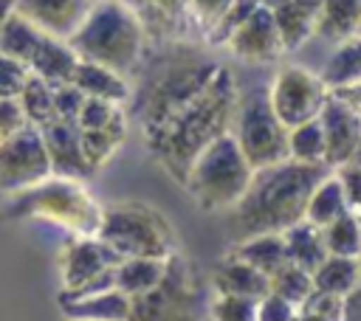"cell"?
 Returning a JSON list of instances; mask_svg holds the SVG:
<instances>
[{
	"instance_id": "cell-13",
	"label": "cell",
	"mask_w": 361,
	"mask_h": 321,
	"mask_svg": "<svg viewBox=\"0 0 361 321\" xmlns=\"http://www.w3.org/2000/svg\"><path fill=\"white\" fill-rule=\"evenodd\" d=\"M319 124L324 132V163L330 169L350 163L361 141V115L336 93H330L319 110Z\"/></svg>"
},
{
	"instance_id": "cell-26",
	"label": "cell",
	"mask_w": 361,
	"mask_h": 321,
	"mask_svg": "<svg viewBox=\"0 0 361 321\" xmlns=\"http://www.w3.org/2000/svg\"><path fill=\"white\" fill-rule=\"evenodd\" d=\"M347 211V194H344V186H341V177L330 169L310 191L307 197V206H305V220L324 228L327 222H333L336 217H341Z\"/></svg>"
},
{
	"instance_id": "cell-53",
	"label": "cell",
	"mask_w": 361,
	"mask_h": 321,
	"mask_svg": "<svg viewBox=\"0 0 361 321\" xmlns=\"http://www.w3.org/2000/svg\"><path fill=\"white\" fill-rule=\"evenodd\" d=\"M68 321H82V318H68Z\"/></svg>"
},
{
	"instance_id": "cell-1",
	"label": "cell",
	"mask_w": 361,
	"mask_h": 321,
	"mask_svg": "<svg viewBox=\"0 0 361 321\" xmlns=\"http://www.w3.org/2000/svg\"><path fill=\"white\" fill-rule=\"evenodd\" d=\"M223 65L203 45L169 37L147 56V62L133 70L138 73L135 87H130L133 115L144 135L155 132L180 107H186L220 70Z\"/></svg>"
},
{
	"instance_id": "cell-20",
	"label": "cell",
	"mask_w": 361,
	"mask_h": 321,
	"mask_svg": "<svg viewBox=\"0 0 361 321\" xmlns=\"http://www.w3.org/2000/svg\"><path fill=\"white\" fill-rule=\"evenodd\" d=\"M71 82L85 96L104 99V101H113V104H121V107L130 101V82H127L124 73H118L113 68H104V65L87 62V59H79L76 68H73Z\"/></svg>"
},
{
	"instance_id": "cell-8",
	"label": "cell",
	"mask_w": 361,
	"mask_h": 321,
	"mask_svg": "<svg viewBox=\"0 0 361 321\" xmlns=\"http://www.w3.org/2000/svg\"><path fill=\"white\" fill-rule=\"evenodd\" d=\"M203 282L197 268L178 251L166 256V270L155 287L130 296L127 321H200Z\"/></svg>"
},
{
	"instance_id": "cell-50",
	"label": "cell",
	"mask_w": 361,
	"mask_h": 321,
	"mask_svg": "<svg viewBox=\"0 0 361 321\" xmlns=\"http://www.w3.org/2000/svg\"><path fill=\"white\" fill-rule=\"evenodd\" d=\"M259 3H262V6H265V8H274V6H279V3H282V0H259Z\"/></svg>"
},
{
	"instance_id": "cell-41",
	"label": "cell",
	"mask_w": 361,
	"mask_h": 321,
	"mask_svg": "<svg viewBox=\"0 0 361 321\" xmlns=\"http://www.w3.org/2000/svg\"><path fill=\"white\" fill-rule=\"evenodd\" d=\"M28 68L17 59H11L8 54L0 51V99H17L25 79H28Z\"/></svg>"
},
{
	"instance_id": "cell-19",
	"label": "cell",
	"mask_w": 361,
	"mask_h": 321,
	"mask_svg": "<svg viewBox=\"0 0 361 321\" xmlns=\"http://www.w3.org/2000/svg\"><path fill=\"white\" fill-rule=\"evenodd\" d=\"M76 62H79V56H76V51L71 48L68 39L42 34V39H39V45L34 48V54H31V59H28L25 68H28L34 76H39V79H45L48 84L56 87V84L71 82Z\"/></svg>"
},
{
	"instance_id": "cell-47",
	"label": "cell",
	"mask_w": 361,
	"mask_h": 321,
	"mask_svg": "<svg viewBox=\"0 0 361 321\" xmlns=\"http://www.w3.org/2000/svg\"><path fill=\"white\" fill-rule=\"evenodd\" d=\"M341 321H361V282L353 293L344 296V318Z\"/></svg>"
},
{
	"instance_id": "cell-34",
	"label": "cell",
	"mask_w": 361,
	"mask_h": 321,
	"mask_svg": "<svg viewBox=\"0 0 361 321\" xmlns=\"http://www.w3.org/2000/svg\"><path fill=\"white\" fill-rule=\"evenodd\" d=\"M322 237H324L327 253L355 256L358 259V251H361V220L355 214L344 211L341 217H336L333 222H327L322 228Z\"/></svg>"
},
{
	"instance_id": "cell-30",
	"label": "cell",
	"mask_w": 361,
	"mask_h": 321,
	"mask_svg": "<svg viewBox=\"0 0 361 321\" xmlns=\"http://www.w3.org/2000/svg\"><path fill=\"white\" fill-rule=\"evenodd\" d=\"M319 76H322V82L330 90L333 87H341V84L361 82V34L347 37L333 51V56L327 59V65H324V70Z\"/></svg>"
},
{
	"instance_id": "cell-17",
	"label": "cell",
	"mask_w": 361,
	"mask_h": 321,
	"mask_svg": "<svg viewBox=\"0 0 361 321\" xmlns=\"http://www.w3.org/2000/svg\"><path fill=\"white\" fill-rule=\"evenodd\" d=\"M59 304L68 318H82V321H127L130 315V296L116 287L96 293H76V296L62 293Z\"/></svg>"
},
{
	"instance_id": "cell-3",
	"label": "cell",
	"mask_w": 361,
	"mask_h": 321,
	"mask_svg": "<svg viewBox=\"0 0 361 321\" xmlns=\"http://www.w3.org/2000/svg\"><path fill=\"white\" fill-rule=\"evenodd\" d=\"M234 107H237V84L231 70L223 65L214 73V79L186 107H180L155 132L144 135V144L152 152V158L178 183H183L197 152L209 146L217 135L231 130Z\"/></svg>"
},
{
	"instance_id": "cell-31",
	"label": "cell",
	"mask_w": 361,
	"mask_h": 321,
	"mask_svg": "<svg viewBox=\"0 0 361 321\" xmlns=\"http://www.w3.org/2000/svg\"><path fill=\"white\" fill-rule=\"evenodd\" d=\"M42 34H45V31H39V28H37L34 23H28L23 14L11 11V14L6 17L3 28H0V51L8 54L11 59L28 65V59H31L34 48L39 45Z\"/></svg>"
},
{
	"instance_id": "cell-35",
	"label": "cell",
	"mask_w": 361,
	"mask_h": 321,
	"mask_svg": "<svg viewBox=\"0 0 361 321\" xmlns=\"http://www.w3.org/2000/svg\"><path fill=\"white\" fill-rule=\"evenodd\" d=\"M271 290L296 307V304H302L313 293V276L305 268L285 265L276 276H271Z\"/></svg>"
},
{
	"instance_id": "cell-6",
	"label": "cell",
	"mask_w": 361,
	"mask_h": 321,
	"mask_svg": "<svg viewBox=\"0 0 361 321\" xmlns=\"http://www.w3.org/2000/svg\"><path fill=\"white\" fill-rule=\"evenodd\" d=\"M254 169L231 132L217 135L192 160L183 186L203 211H228L245 191Z\"/></svg>"
},
{
	"instance_id": "cell-51",
	"label": "cell",
	"mask_w": 361,
	"mask_h": 321,
	"mask_svg": "<svg viewBox=\"0 0 361 321\" xmlns=\"http://www.w3.org/2000/svg\"><path fill=\"white\" fill-rule=\"evenodd\" d=\"M355 34H361V17H358V28H355Z\"/></svg>"
},
{
	"instance_id": "cell-45",
	"label": "cell",
	"mask_w": 361,
	"mask_h": 321,
	"mask_svg": "<svg viewBox=\"0 0 361 321\" xmlns=\"http://www.w3.org/2000/svg\"><path fill=\"white\" fill-rule=\"evenodd\" d=\"M28 121L23 115V107L17 99H0V141L23 130Z\"/></svg>"
},
{
	"instance_id": "cell-2",
	"label": "cell",
	"mask_w": 361,
	"mask_h": 321,
	"mask_svg": "<svg viewBox=\"0 0 361 321\" xmlns=\"http://www.w3.org/2000/svg\"><path fill=\"white\" fill-rule=\"evenodd\" d=\"M327 172L330 166L324 163H299L290 158L254 169L245 191L228 208L234 242L254 234H282L305 220L307 197Z\"/></svg>"
},
{
	"instance_id": "cell-15",
	"label": "cell",
	"mask_w": 361,
	"mask_h": 321,
	"mask_svg": "<svg viewBox=\"0 0 361 321\" xmlns=\"http://www.w3.org/2000/svg\"><path fill=\"white\" fill-rule=\"evenodd\" d=\"M226 48L245 62H274L276 56H282L285 48L279 39L274 11L259 6L243 25L234 28V34L226 39Z\"/></svg>"
},
{
	"instance_id": "cell-44",
	"label": "cell",
	"mask_w": 361,
	"mask_h": 321,
	"mask_svg": "<svg viewBox=\"0 0 361 321\" xmlns=\"http://www.w3.org/2000/svg\"><path fill=\"white\" fill-rule=\"evenodd\" d=\"M333 172L341 177V186H344V194H347V211L361 220V166L344 163Z\"/></svg>"
},
{
	"instance_id": "cell-33",
	"label": "cell",
	"mask_w": 361,
	"mask_h": 321,
	"mask_svg": "<svg viewBox=\"0 0 361 321\" xmlns=\"http://www.w3.org/2000/svg\"><path fill=\"white\" fill-rule=\"evenodd\" d=\"M17 101L23 107L25 121L34 124V127H42L54 118V84H48L45 79H39L34 73H28Z\"/></svg>"
},
{
	"instance_id": "cell-40",
	"label": "cell",
	"mask_w": 361,
	"mask_h": 321,
	"mask_svg": "<svg viewBox=\"0 0 361 321\" xmlns=\"http://www.w3.org/2000/svg\"><path fill=\"white\" fill-rule=\"evenodd\" d=\"M228 3L231 0H186V14L195 20V25L203 31V37H209V31L226 14Z\"/></svg>"
},
{
	"instance_id": "cell-5",
	"label": "cell",
	"mask_w": 361,
	"mask_h": 321,
	"mask_svg": "<svg viewBox=\"0 0 361 321\" xmlns=\"http://www.w3.org/2000/svg\"><path fill=\"white\" fill-rule=\"evenodd\" d=\"M3 217H11V220L39 217L73 234H96L102 222V206L87 194L82 180L48 175L34 186L8 194Z\"/></svg>"
},
{
	"instance_id": "cell-9",
	"label": "cell",
	"mask_w": 361,
	"mask_h": 321,
	"mask_svg": "<svg viewBox=\"0 0 361 321\" xmlns=\"http://www.w3.org/2000/svg\"><path fill=\"white\" fill-rule=\"evenodd\" d=\"M228 132L234 135L251 169L288 158V127L276 118L268 101V87H251L243 93L237 90V107Z\"/></svg>"
},
{
	"instance_id": "cell-23",
	"label": "cell",
	"mask_w": 361,
	"mask_h": 321,
	"mask_svg": "<svg viewBox=\"0 0 361 321\" xmlns=\"http://www.w3.org/2000/svg\"><path fill=\"white\" fill-rule=\"evenodd\" d=\"M124 3L138 14L147 37L158 42L175 37L180 20L186 17V0H124Z\"/></svg>"
},
{
	"instance_id": "cell-48",
	"label": "cell",
	"mask_w": 361,
	"mask_h": 321,
	"mask_svg": "<svg viewBox=\"0 0 361 321\" xmlns=\"http://www.w3.org/2000/svg\"><path fill=\"white\" fill-rule=\"evenodd\" d=\"M11 11H14V0H0V28H3V23Z\"/></svg>"
},
{
	"instance_id": "cell-43",
	"label": "cell",
	"mask_w": 361,
	"mask_h": 321,
	"mask_svg": "<svg viewBox=\"0 0 361 321\" xmlns=\"http://www.w3.org/2000/svg\"><path fill=\"white\" fill-rule=\"evenodd\" d=\"M293 318H296V307L282 296H276L274 290L257 298V321H293Z\"/></svg>"
},
{
	"instance_id": "cell-42",
	"label": "cell",
	"mask_w": 361,
	"mask_h": 321,
	"mask_svg": "<svg viewBox=\"0 0 361 321\" xmlns=\"http://www.w3.org/2000/svg\"><path fill=\"white\" fill-rule=\"evenodd\" d=\"M82 101H85V93H82L73 82L56 84V87H54V118L76 121V113H79Z\"/></svg>"
},
{
	"instance_id": "cell-21",
	"label": "cell",
	"mask_w": 361,
	"mask_h": 321,
	"mask_svg": "<svg viewBox=\"0 0 361 321\" xmlns=\"http://www.w3.org/2000/svg\"><path fill=\"white\" fill-rule=\"evenodd\" d=\"M319 3L322 0H282L279 6L271 8L285 54L288 51H299L313 37V23H316Z\"/></svg>"
},
{
	"instance_id": "cell-4",
	"label": "cell",
	"mask_w": 361,
	"mask_h": 321,
	"mask_svg": "<svg viewBox=\"0 0 361 321\" xmlns=\"http://www.w3.org/2000/svg\"><path fill=\"white\" fill-rule=\"evenodd\" d=\"M147 31L124 0H93L82 25L68 37L79 59L133 73L147 51Z\"/></svg>"
},
{
	"instance_id": "cell-38",
	"label": "cell",
	"mask_w": 361,
	"mask_h": 321,
	"mask_svg": "<svg viewBox=\"0 0 361 321\" xmlns=\"http://www.w3.org/2000/svg\"><path fill=\"white\" fill-rule=\"evenodd\" d=\"M259 6H262L259 0H231L228 8H226V14L220 17V23L209 31V37H206L209 45H226V39L234 34V28L243 25Z\"/></svg>"
},
{
	"instance_id": "cell-11",
	"label": "cell",
	"mask_w": 361,
	"mask_h": 321,
	"mask_svg": "<svg viewBox=\"0 0 361 321\" xmlns=\"http://www.w3.org/2000/svg\"><path fill=\"white\" fill-rule=\"evenodd\" d=\"M51 175V160L42 144V132L25 124L14 135L0 141V191H23Z\"/></svg>"
},
{
	"instance_id": "cell-27",
	"label": "cell",
	"mask_w": 361,
	"mask_h": 321,
	"mask_svg": "<svg viewBox=\"0 0 361 321\" xmlns=\"http://www.w3.org/2000/svg\"><path fill=\"white\" fill-rule=\"evenodd\" d=\"M313 276V290L322 293H333V296H347L355 290V284L361 282V265L355 256H336L327 253L324 262L310 273Z\"/></svg>"
},
{
	"instance_id": "cell-24",
	"label": "cell",
	"mask_w": 361,
	"mask_h": 321,
	"mask_svg": "<svg viewBox=\"0 0 361 321\" xmlns=\"http://www.w3.org/2000/svg\"><path fill=\"white\" fill-rule=\"evenodd\" d=\"M231 251L240 259H245L251 268H257L259 273H265L268 279L276 276L285 265H290L288 262V253H285L282 234H254V237L237 239Z\"/></svg>"
},
{
	"instance_id": "cell-37",
	"label": "cell",
	"mask_w": 361,
	"mask_h": 321,
	"mask_svg": "<svg viewBox=\"0 0 361 321\" xmlns=\"http://www.w3.org/2000/svg\"><path fill=\"white\" fill-rule=\"evenodd\" d=\"M209 313L212 321H257V298L214 293Z\"/></svg>"
},
{
	"instance_id": "cell-25",
	"label": "cell",
	"mask_w": 361,
	"mask_h": 321,
	"mask_svg": "<svg viewBox=\"0 0 361 321\" xmlns=\"http://www.w3.org/2000/svg\"><path fill=\"white\" fill-rule=\"evenodd\" d=\"M361 17V0H322L313 23V37L344 42L355 34Z\"/></svg>"
},
{
	"instance_id": "cell-7",
	"label": "cell",
	"mask_w": 361,
	"mask_h": 321,
	"mask_svg": "<svg viewBox=\"0 0 361 321\" xmlns=\"http://www.w3.org/2000/svg\"><path fill=\"white\" fill-rule=\"evenodd\" d=\"M96 237H102L121 259L124 256L166 259L175 253V231L169 220L158 208L135 200H124L102 208V222Z\"/></svg>"
},
{
	"instance_id": "cell-46",
	"label": "cell",
	"mask_w": 361,
	"mask_h": 321,
	"mask_svg": "<svg viewBox=\"0 0 361 321\" xmlns=\"http://www.w3.org/2000/svg\"><path fill=\"white\" fill-rule=\"evenodd\" d=\"M330 93H336L341 101H347L358 115H361V82H353V84H341V87H333Z\"/></svg>"
},
{
	"instance_id": "cell-18",
	"label": "cell",
	"mask_w": 361,
	"mask_h": 321,
	"mask_svg": "<svg viewBox=\"0 0 361 321\" xmlns=\"http://www.w3.org/2000/svg\"><path fill=\"white\" fill-rule=\"evenodd\" d=\"M212 284L214 293H228V296H248V298H259L271 290V279L265 273H259L257 268H251L245 259H240L234 251H228L212 273Z\"/></svg>"
},
{
	"instance_id": "cell-28",
	"label": "cell",
	"mask_w": 361,
	"mask_h": 321,
	"mask_svg": "<svg viewBox=\"0 0 361 321\" xmlns=\"http://www.w3.org/2000/svg\"><path fill=\"white\" fill-rule=\"evenodd\" d=\"M164 270H166V259H158V256H124L116 265V290H121L127 296L147 293L149 287H155L161 282Z\"/></svg>"
},
{
	"instance_id": "cell-22",
	"label": "cell",
	"mask_w": 361,
	"mask_h": 321,
	"mask_svg": "<svg viewBox=\"0 0 361 321\" xmlns=\"http://www.w3.org/2000/svg\"><path fill=\"white\" fill-rule=\"evenodd\" d=\"M282 242H285L288 262L296 265V268H305L307 273H313L324 262V256H327L322 228L307 222V220H299L290 228H285L282 231Z\"/></svg>"
},
{
	"instance_id": "cell-52",
	"label": "cell",
	"mask_w": 361,
	"mask_h": 321,
	"mask_svg": "<svg viewBox=\"0 0 361 321\" xmlns=\"http://www.w3.org/2000/svg\"><path fill=\"white\" fill-rule=\"evenodd\" d=\"M358 265H361V251H358Z\"/></svg>"
},
{
	"instance_id": "cell-12",
	"label": "cell",
	"mask_w": 361,
	"mask_h": 321,
	"mask_svg": "<svg viewBox=\"0 0 361 321\" xmlns=\"http://www.w3.org/2000/svg\"><path fill=\"white\" fill-rule=\"evenodd\" d=\"M121 256L96 234H73L59 251L62 268V293H76L85 284L96 282L99 276L110 273Z\"/></svg>"
},
{
	"instance_id": "cell-10",
	"label": "cell",
	"mask_w": 361,
	"mask_h": 321,
	"mask_svg": "<svg viewBox=\"0 0 361 321\" xmlns=\"http://www.w3.org/2000/svg\"><path fill=\"white\" fill-rule=\"evenodd\" d=\"M330 87L307 68L288 65L276 70V76L268 84V101L276 113V118L290 130L302 121H310L319 115L322 104L327 101Z\"/></svg>"
},
{
	"instance_id": "cell-49",
	"label": "cell",
	"mask_w": 361,
	"mask_h": 321,
	"mask_svg": "<svg viewBox=\"0 0 361 321\" xmlns=\"http://www.w3.org/2000/svg\"><path fill=\"white\" fill-rule=\"evenodd\" d=\"M350 163H355V166H361V141H358V149H355V155H353V160Z\"/></svg>"
},
{
	"instance_id": "cell-36",
	"label": "cell",
	"mask_w": 361,
	"mask_h": 321,
	"mask_svg": "<svg viewBox=\"0 0 361 321\" xmlns=\"http://www.w3.org/2000/svg\"><path fill=\"white\" fill-rule=\"evenodd\" d=\"M341 318H344V298L313 290L302 304H296L293 321H341Z\"/></svg>"
},
{
	"instance_id": "cell-14",
	"label": "cell",
	"mask_w": 361,
	"mask_h": 321,
	"mask_svg": "<svg viewBox=\"0 0 361 321\" xmlns=\"http://www.w3.org/2000/svg\"><path fill=\"white\" fill-rule=\"evenodd\" d=\"M42 132V144L51 160V175L59 177H73V180H87L93 175V166L85 158L82 149V135L76 121H62V118H51L48 124L39 127Z\"/></svg>"
},
{
	"instance_id": "cell-16",
	"label": "cell",
	"mask_w": 361,
	"mask_h": 321,
	"mask_svg": "<svg viewBox=\"0 0 361 321\" xmlns=\"http://www.w3.org/2000/svg\"><path fill=\"white\" fill-rule=\"evenodd\" d=\"M93 0H14V11L39 31L68 39L87 17Z\"/></svg>"
},
{
	"instance_id": "cell-32",
	"label": "cell",
	"mask_w": 361,
	"mask_h": 321,
	"mask_svg": "<svg viewBox=\"0 0 361 321\" xmlns=\"http://www.w3.org/2000/svg\"><path fill=\"white\" fill-rule=\"evenodd\" d=\"M288 158L299 163H324V132L319 115L288 130Z\"/></svg>"
},
{
	"instance_id": "cell-39",
	"label": "cell",
	"mask_w": 361,
	"mask_h": 321,
	"mask_svg": "<svg viewBox=\"0 0 361 321\" xmlns=\"http://www.w3.org/2000/svg\"><path fill=\"white\" fill-rule=\"evenodd\" d=\"M118 113H121V104L85 96V101H82V107H79V113H76V127H79V130H99V127L110 124Z\"/></svg>"
},
{
	"instance_id": "cell-29",
	"label": "cell",
	"mask_w": 361,
	"mask_h": 321,
	"mask_svg": "<svg viewBox=\"0 0 361 321\" xmlns=\"http://www.w3.org/2000/svg\"><path fill=\"white\" fill-rule=\"evenodd\" d=\"M79 135H82L85 158H87V163H90L93 172H96L99 166H104V163L118 152V146H121L124 138H127V118H124V110H121L110 124H104V127H99V130H79Z\"/></svg>"
}]
</instances>
